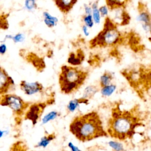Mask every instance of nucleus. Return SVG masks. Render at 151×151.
I'll list each match as a JSON object with an SVG mask.
<instances>
[{
  "instance_id": "nucleus-30",
  "label": "nucleus",
  "mask_w": 151,
  "mask_h": 151,
  "mask_svg": "<svg viewBox=\"0 0 151 151\" xmlns=\"http://www.w3.org/2000/svg\"><path fill=\"white\" fill-rule=\"evenodd\" d=\"M81 29H82V31H83L85 37H88L90 35V33H89V31H88V28L86 25H85L84 24L82 25Z\"/></svg>"
},
{
  "instance_id": "nucleus-19",
  "label": "nucleus",
  "mask_w": 151,
  "mask_h": 151,
  "mask_svg": "<svg viewBox=\"0 0 151 151\" xmlns=\"http://www.w3.org/2000/svg\"><path fill=\"white\" fill-rule=\"evenodd\" d=\"M24 8L29 12H33L38 8V5L34 0H27L24 2Z\"/></svg>"
},
{
  "instance_id": "nucleus-1",
  "label": "nucleus",
  "mask_w": 151,
  "mask_h": 151,
  "mask_svg": "<svg viewBox=\"0 0 151 151\" xmlns=\"http://www.w3.org/2000/svg\"><path fill=\"white\" fill-rule=\"evenodd\" d=\"M145 119L138 106L127 110L116 107L113 109L108 121L107 133L111 138L119 141L132 139L137 129L145 126Z\"/></svg>"
},
{
  "instance_id": "nucleus-29",
  "label": "nucleus",
  "mask_w": 151,
  "mask_h": 151,
  "mask_svg": "<svg viewBox=\"0 0 151 151\" xmlns=\"http://www.w3.org/2000/svg\"><path fill=\"white\" fill-rule=\"evenodd\" d=\"M7 50V46L4 43V42H1V45H0V54L1 55H4Z\"/></svg>"
},
{
  "instance_id": "nucleus-12",
  "label": "nucleus",
  "mask_w": 151,
  "mask_h": 151,
  "mask_svg": "<svg viewBox=\"0 0 151 151\" xmlns=\"http://www.w3.org/2000/svg\"><path fill=\"white\" fill-rule=\"evenodd\" d=\"M89 100L83 98L82 97L78 99H74L69 101L67 105V113H73L79 107L80 104H88Z\"/></svg>"
},
{
  "instance_id": "nucleus-25",
  "label": "nucleus",
  "mask_w": 151,
  "mask_h": 151,
  "mask_svg": "<svg viewBox=\"0 0 151 151\" xmlns=\"http://www.w3.org/2000/svg\"><path fill=\"white\" fill-rule=\"evenodd\" d=\"M43 21L45 25L50 28L55 27L58 23L57 21L51 20V19H44Z\"/></svg>"
},
{
  "instance_id": "nucleus-11",
  "label": "nucleus",
  "mask_w": 151,
  "mask_h": 151,
  "mask_svg": "<svg viewBox=\"0 0 151 151\" xmlns=\"http://www.w3.org/2000/svg\"><path fill=\"white\" fill-rule=\"evenodd\" d=\"M85 58V55L83 51L81 49H78L76 52H71L70 53L68 58L67 63L71 66L80 65L84 61Z\"/></svg>"
},
{
  "instance_id": "nucleus-10",
  "label": "nucleus",
  "mask_w": 151,
  "mask_h": 151,
  "mask_svg": "<svg viewBox=\"0 0 151 151\" xmlns=\"http://www.w3.org/2000/svg\"><path fill=\"white\" fill-rule=\"evenodd\" d=\"M77 1L74 0H55L54 2L59 11L63 14H68L74 5L77 3Z\"/></svg>"
},
{
  "instance_id": "nucleus-14",
  "label": "nucleus",
  "mask_w": 151,
  "mask_h": 151,
  "mask_svg": "<svg viewBox=\"0 0 151 151\" xmlns=\"http://www.w3.org/2000/svg\"><path fill=\"white\" fill-rule=\"evenodd\" d=\"M113 79V76L111 72L109 71H104V73L100 77L99 84H100V88L110 85L111 84V83Z\"/></svg>"
},
{
  "instance_id": "nucleus-28",
  "label": "nucleus",
  "mask_w": 151,
  "mask_h": 151,
  "mask_svg": "<svg viewBox=\"0 0 151 151\" xmlns=\"http://www.w3.org/2000/svg\"><path fill=\"white\" fill-rule=\"evenodd\" d=\"M68 146L70 149L71 151H82L80 149H79L77 146L74 145L71 142H69L68 143Z\"/></svg>"
},
{
  "instance_id": "nucleus-3",
  "label": "nucleus",
  "mask_w": 151,
  "mask_h": 151,
  "mask_svg": "<svg viewBox=\"0 0 151 151\" xmlns=\"http://www.w3.org/2000/svg\"><path fill=\"white\" fill-rule=\"evenodd\" d=\"M88 76L87 71L76 67L62 65L58 75V84L61 92L65 94L76 92L83 86Z\"/></svg>"
},
{
  "instance_id": "nucleus-6",
  "label": "nucleus",
  "mask_w": 151,
  "mask_h": 151,
  "mask_svg": "<svg viewBox=\"0 0 151 151\" xmlns=\"http://www.w3.org/2000/svg\"><path fill=\"white\" fill-rule=\"evenodd\" d=\"M50 104L48 102H39L30 104L24 114V119L29 120L35 126L41 118L46 107Z\"/></svg>"
},
{
  "instance_id": "nucleus-5",
  "label": "nucleus",
  "mask_w": 151,
  "mask_h": 151,
  "mask_svg": "<svg viewBox=\"0 0 151 151\" xmlns=\"http://www.w3.org/2000/svg\"><path fill=\"white\" fill-rule=\"evenodd\" d=\"M0 104L9 107L16 116L21 117L29 107V103L25 101L20 96L15 94H5L0 95Z\"/></svg>"
},
{
  "instance_id": "nucleus-22",
  "label": "nucleus",
  "mask_w": 151,
  "mask_h": 151,
  "mask_svg": "<svg viewBox=\"0 0 151 151\" xmlns=\"http://www.w3.org/2000/svg\"><path fill=\"white\" fill-rule=\"evenodd\" d=\"M92 17L94 22V24H99L100 23V21H101V14L100 13V11L99 10V8H94L92 9Z\"/></svg>"
},
{
  "instance_id": "nucleus-4",
  "label": "nucleus",
  "mask_w": 151,
  "mask_h": 151,
  "mask_svg": "<svg viewBox=\"0 0 151 151\" xmlns=\"http://www.w3.org/2000/svg\"><path fill=\"white\" fill-rule=\"evenodd\" d=\"M117 26L111 18L106 17L103 29L89 41L90 48L113 47L122 42L123 37Z\"/></svg>"
},
{
  "instance_id": "nucleus-24",
  "label": "nucleus",
  "mask_w": 151,
  "mask_h": 151,
  "mask_svg": "<svg viewBox=\"0 0 151 151\" xmlns=\"http://www.w3.org/2000/svg\"><path fill=\"white\" fill-rule=\"evenodd\" d=\"M25 35L22 33H17L13 37L12 41L15 43H18V42H22L25 40Z\"/></svg>"
},
{
  "instance_id": "nucleus-21",
  "label": "nucleus",
  "mask_w": 151,
  "mask_h": 151,
  "mask_svg": "<svg viewBox=\"0 0 151 151\" xmlns=\"http://www.w3.org/2000/svg\"><path fill=\"white\" fill-rule=\"evenodd\" d=\"M108 144L109 146L114 150V151H123L124 150L123 145L118 141L110 140Z\"/></svg>"
},
{
  "instance_id": "nucleus-16",
  "label": "nucleus",
  "mask_w": 151,
  "mask_h": 151,
  "mask_svg": "<svg viewBox=\"0 0 151 151\" xmlns=\"http://www.w3.org/2000/svg\"><path fill=\"white\" fill-rule=\"evenodd\" d=\"M55 134L54 133L46 134L41 138L40 141L35 146V147L45 148L47 146H48V145L51 143V141H52L55 138Z\"/></svg>"
},
{
  "instance_id": "nucleus-20",
  "label": "nucleus",
  "mask_w": 151,
  "mask_h": 151,
  "mask_svg": "<svg viewBox=\"0 0 151 151\" xmlns=\"http://www.w3.org/2000/svg\"><path fill=\"white\" fill-rule=\"evenodd\" d=\"M82 21L83 24L86 25L88 28H91L94 26V22L92 17V15H83L82 16Z\"/></svg>"
},
{
  "instance_id": "nucleus-9",
  "label": "nucleus",
  "mask_w": 151,
  "mask_h": 151,
  "mask_svg": "<svg viewBox=\"0 0 151 151\" xmlns=\"http://www.w3.org/2000/svg\"><path fill=\"white\" fill-rule=\"evenodd\" d=\"M19 87L21 91L27 96L41 93L44 90L42 84L38 81L28 82L26 80H21L19 83Z\"/></svg>"
},
{
  "instance_id": "nucleus-23",
  "label": "nucleus",
  "mask_w": 151,
  "mask_h": 151,
  "mask_svg": "<svg viewBox=\"0 0 151 151\" xmlns=\"http://www.w3.org/2000/svg\"><path fill=\"white\" fill-rule=\"evenodd\" d=\"M99 10L100 11V13L101 14V17L106 18V17H108L109 9V8L107 7V6L106 5H103L100 6L99 8Z\"/></svg>"
},
{
  "instance_id": "nucleus-32",
  "label": "nucleus",
  "mask_w": 151,
  "mask_h": 151,
  "mask_svg": "<svg viewBox=\"0 0 151 151\" xmlns=\"http://www.w3.org/2000/svg\"><path fill=\"white\" fill-rule=\"evenodd\" d=\"M148 40H149V41L151 42V37H149V38H148Z\"/></svg>"
},
{
  "instance_id": "nucleus-15",
  "label": "nucleus",
  "mask_w": 151,
  "mask_h": 151,
  "mask_svg": "<svg viewBox=\"0 0 151 151\" xmlns=\"http://www.w3.org/2000/svg\"><path fill=\"white\" fill-rule=\"evenodd\" d=\"M99 91V88L98 86L95 85L88 86L85 88L82 97L90 100V99H92Z\"/></svg>"
},
{
  "instance_id": "nucleus-2",
  "label": "nucleus",
  "mask_w": 151,
  "mask_h": 151,
  "mask_svg": "<svg viewBox=\"0 0 151 151\" xmlns=\"http://www.w3.org/2000/svg\"><path fill=\"white\" fill-rule=\"evenodd\" d=\"M70 133L79 141L86 142L101 137H107L102 120L96 111L78 115L69 125Z\"/></svg>"
},
{
  "instance_id": "nucleus-18",
  "label": "nucleus",
  "mask_w": 151,
  "mask_h": 151,
  "mask_svg": "<svg viewBox=\"0 0 151 151\" xmlns=\"http://www.w3.org/2000/svg\"><path fill=\"white\" fill-rule=\"evenodd\" d=\"M59 114H60L59 113L55 110H52V111L48 112L47 114L44 115V117L42 118V119H41L42 124H45L51 121L55 120L56 118L58 117Z\"/></svg>"
},
{
  "instance_id": "nucleus-13",
  "label": "nucleus",
  "mask_w": 151,
  "mask_h": 151,
  "mask_svg": "<svg viewBox=\"0 0 151 151\" xmlns=\"http://www.w3.org/2000/svg\"><path fill=\"white\" fill-rule=\"evenodd\" d=\"M106 5L110 11L117 10L121 8H125L127 3L126 1H112L107 0L105 1Z\"/></svg>"
},
{
  "instance_id": "nucleus-7",
  "label": "nucleus",
  "mask_w": 151,
  "mask_h": 151,
  "mask_svg": "<svg viewBox=\"0 0 151 151\" xmlns=\"http://www.w3.org/2000/svg\"><path fill=\"white\" fill-rule=\"evenodd\" d=\"M137 20L141 24L142 28L146 33L151 34V14L147 6L142 2H139Z\"/></svg>"
},
{
  "instance_id": "nucleus-17",
  "label": "nucleus",
  "mask_w": 151,
  "mask_h": 151,
  "mask_svg": "<svg viewBox=\"0 0 151 151\" xmlns=\"http://www.w3.org/2000/svg\"><path fill=\"white\" fill-rule=\"evenodd\" d=\"M117 86L115 84H111L110 85L103 87L100 88V93L104 97H110L116 91Z\"/></svg>"
},
{
  "instance_id": "nucleus-27",
  "label": "nucleus",
  "mask_w": 151,
  "mask_h": 151,
  "mask_svg": "<svg viewBox=\"0 0 151 151\" xmlns=\"http://www.w3.org/2000/svg\"><path fill=\"white\" fill-rule=\"evenodd\" d=\"M84 9L86 15H91L92 14V8L90 5L84 4Z\"/></svg>"
},
{
  "instance_id": "nucleus-31",
  "label": "nucleus",
  "mask_w": 151,
  "mask_h": 151,
  "mask_svg": "<svg viewBox=\"0 0 151 151\" xmlns=\"http://www.w3.org/2000/svg\"><path fill=\"white\" fill-rule=\"evenodd\" d=\"M13 37H14V35H11V34H6V35L4 37V41H5L7 40H12Z\"/></svg>"
},
{
  "instance_id": "nucleus-8",
  "label": "nucleus",
  "mask_w": 151,
  "mask_h": 151,
  "mask_svg": "<svg viewBox=\"0 0 151 151\" xmlns=\"http://www.w3.org/2000/svg\"><path fill=\"white\" fill-rule=\"evenodd\" d=\"M15 86V81L2 67L0 68V95L8 94Z\"/></svg>"
},
{
  "instance_id": "nucleus-26",
  "label": "nucleus",
  "mask_w": 151,
  "mask_h": 151,
  "mask_svg": "<svg viewBox=\"0 0 151 151\" xmlns=\"http://www.w3.org/2000/svg\"><path fill=\"white\" fill-rule=\"evenodd\" d=\"M44 19H51V20H53V21H55L58 22V19L56 17H54L53 15H52L51 14H50L48 11H44L43 14H42Z\"/></svg>"
}]
</instances>
